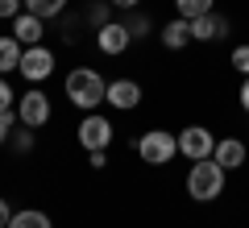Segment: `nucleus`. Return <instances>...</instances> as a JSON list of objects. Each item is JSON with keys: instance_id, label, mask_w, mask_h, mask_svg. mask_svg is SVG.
I'll return each mask as SVG.
<instances>
[{"instance_id": "obj_1", "label": "nucleus", "mask_w": 249, "mask_h": 228, "mask_svg": "<svg viewBox=\"0 0 249 228\" xmlns=\"http://www.w3.org/2000/svg\"><path fill=\"white\" fill-rule=\"evenodd\" d=\"M67 100H71L75 108H83V112H96V108L108 100L104 75L91 70V67H75L71 75H67Z\"/></svg>"}, {"instance_id": "obj_2", "label": "nucleus", "mask_w": 249, "mask_h": 228, "mask_svg": "<svg viewBox=\"0 0 249 228\" xmlns=\"http://www.w3.org/2000/svg\"><path fill=\"white\" fill-rule=\"evenodd\" d=\"M224 178H229V170H224L216 158L191 162V170H187V195H191L196 203H212V199L224 195Z\"/></svg>"}, {"instance_id": "obj_3", "label": "nucleus", "mask_w": 249, "mask_h": 228, "mask_svg": "<svg viewBox=\"0 0 249 228\" xmlns=\"http://www.w3.org/2000/svg\"><path fill=\"white\" fill-rule=\"evenodd\" d=\"M133 149L142 154L145 166H166V162H175V154H178V133L150 129V133H142V137L133 141Z\"/></svg>"}, {"instance_id": "obj_4", "label": "nucleus", "mask_w": 249, "mask_h": 228, "mask_svg": "<svg viewBox=\"0 0 249 228\" xmlns=\"http://www.w3.org/2000/svg\"><path fill=\"white\" fill-rule=\"evenodd\" d=\"M112 133H116V129H112L108 116L88 112V116L79 121V129H75V137H79V145L91 154V149H108V145H112Z\"/></svg>"}, {"instance_id": "obj_5", "label": "nucleus", "mask_w": 249, "mask_h": 228, "mask_svg": "<svg viewBox=\"0 0 249 228\" xmlns=\"http://www.w3.org/2000/svg\"><path fill=\"white\" fill-rule=\"evenodd\" d=\"M212 149H216V137H212V129H204V124H187V129L178 133V154H183L187 162L212 158Z\"/></svg>"}, {"instance_id": "obj_6", "label": "nucleus", "mask_w": 249, "mask_h": 228, "mask_svg": "<svg viewBox=\"0 0 249 228\" xmlns=\"http://www.w3.org/2000/svg\"><path fill=\"white\" fill-rule=\"evenodd\" d=\"M17 116H21V124H25V129H42V124L54 116L50 96H46V91H37V88L25 91V96L17 100Z\"/></svg>"}, {"instance_id": "obj_7", "label": "nucleus", "mask_w": 249, "mask_h": 228, "mask_svg": "<svg viewBox=\"0 0 249 228\" xmlns=\"http://www.w3.org/2000/svg\"><path fill=\"white\" fill-rule=\"evenodd\" d=\"M21 75H25L29 83H42L54 75V50H46V46H25V54H21Z\"/></svg>"}, {"instance_id": "obj_8", "label": "nucleus", "mask_w": 249, "mask_h": 228, "mask_svg": "<svg viewBox=\"0 0 249 228\" xmlns=\"http://www.w3.org/2000/svg\"><path fill=\"white\" fill-rule=\"evenodd\" d=\"M129 42H133V34H129L124 21H104V25L96 29V46H100V54H108V58L124 54V50H129Z\"/></svg>"}, {"instance_id": "obj_9", "label": "nucleus", "mask_w": 249, "mask_h": 228, "mask_svg": "<svg viewBox=\"0 0 249 228\" xmlns=\"http://www.w3.org/2000/svg\"><path fill=\"white\" fill-rule=\"evenodd\" d=\"M108 104H112L116 112H133V108L142 104V83L137 79H112L108 83Z\"/></svg>"}, {"instance_id": "obj_10", "label": "nucleus", "mask_w": 249, "mask_h": 228, "mask_svg": "<svg viewBox=\"0 0 249 228\" xmlns=\"http://www.w3.org/2000/svg\"><path fill=\"white\" fill-rule=\"evenodd\" d=\"M212 158L220 162L224 170H241V166H245V158H249V149H245V141H241V137H220V141H216V149H212Z\"/></svg>"}, {"instance_id": "obj_11", "label": "nucleus", "mask_w": 249, "mask_h": 228, "mask_svg": "<svg viewBox=\"0 0 249 228\" xmlns=\"http://www.w3.org/2000/svg\"><path fill=\"white\" fill-rule=\"evenodd\" d=\"M224 34H229V21H224V17H220L216 9L191 21V37H196V42H220Z\"/></svg>"}, {"instance_id": "obj_12", "label": "nucleus", "mask_w": 249, "mask_h": 228, "mask_svg": "<svg viewBox=\"0 0 249 228\" xmlns=\"http://www.w3.org/2000/svg\"><path fill=\"white\" fill-rule=\"evenodd\" d=\"M46 21L42 17H34V13H17L13 17V37H17L21 46H42V34H46Z\"/></svg>"}, {"instance_id": "obj_13", "label": "nucleus", "mask_w": 249, "mask_h": 228, "mask_svg": "<svg viewBox=\"0 0 249 228\" xmlns=\"http://www.w3.org/2000/svg\"><path fill=\"white\" fill-rule=\"evenodd\" d=\"M196 37H191V21L187 17H175V21H166L162 25V46L166 50H183V46H191Z\"/></svg>"}, {"instance_id": "obj_14", "label": "nucleus", "mask_w": 249, "mask_h": 228, "mask_svg": "<svg viewBox=\"0 0 249 228\" xmlns=\"http://www.w3.org/2000/svg\"><path fill=\"white\" fill-rule=\"evenodd\" d=\"M21 54H25V46H21L13 34L0 37V75H9V70H21Z\"/></svg>"}, {"instance_id": "obj_15", "label": "nucleus", "mask_w": 249, "mask_h": 228, "mask_svg": "<svg viewBox=\"0 0 249 228\" xmlns=\"http://www.w3.org/2000/svg\"><path fill=\"white\" fill-rule=\"evenodd\" d=\"M9 228H54V224H50V216H46V211H37V208H25V211H13Z\"/></svg>"}, {"instance_id": "obj_16", "label": "nucleus", "mask_w": 249, "mask_h": 228, "mask_svg": "<svg viewBox=\"0 0 249 228\" xmlns=\"http://www.w3.org/2000/svg\"><path fill=\"white\" fill-rule=\"evenodd\" d=\"M62 9H67V0H25V13H34V17H42V21L58 17Z\"/></svg>"}, {"instance_id": "obj_17", "label": "nucleus", "mask_w": 249, "mask_h": 228, "mask_svg": "<svg viewBox=\"0 0 249 228\" xmlns=\"http://www.w3.org/2000/svg\"><path fill=\"white\" fill-rule=\"evenodd\" d=\"M175 9H178V17L196 21V17H204V13L216 9V0H175Z\"/></svg>"}, {"instance_id": "obj_18", "label": "nucleus", "mask_w": 249, "mask_h": 228, "mask_svg": "<svg viewBox=\"0 0 249 228\" xmlns=\"http://www.w3.org/2000/svg\"><path fill=\"white\" fill-rule=\"evenodd\" d=\"M124 25H129V34H133V37H145V34H150V17H145V13H142V17L133 13V17L124 21Z\"/></svg>"}, {"instance_id": "obj_19", "label": "nucleus", "mask_w": 249, "mask_h": 228, "mask_svg": "<svg viewBox=\"0 0 249 228\" xmlns=\"http://www.w3.org/2000/svg\"><path fill=\"white\" fill-rule=\"evenodd\" d=\"M232 67H237L241 79L249 75V46H237V50H232Z\"/></svg>"}, {"instance_id": "obj_20", "label": "nucleus", "mask_w": 249, "mask_h": 228, "mask_svg": "<svg viewBox=\"0 0 249 228\" xmlns=\"http://www.w3.org/2000/svg\"><path fill=\"white\" fill-rule=\"evenodd\" d=\"M13 100H17V96H13L9 79H4V75H0V112H9V108H13Z\"/></svg>"}, {"instance_id": "obj_21", "label": "nucleus", "mask_w": 249, "mask_h": 228, "mask_svg": "<svg viewBox=\"0 0 249 228\" xmlns=\"http://www.w3.org/2000/svg\"><path fill=\"white\" fill-rule=\"evenodd\" d=\"M25 9V0H0V17L9 21V17H17V13Z\"/></svg>"}, {"instance_id": "obj_22", "label": "nucleus", "mask_w": 249, "mask_h": 228, "mask_svg": "<svg viewBox=\"0 0 249 228\" xmlns=\"http://www.w3.org/2000/svg\"><path fill=\"white\" fill-rule=\"evenodd\" d=\"M9 137H13V108H9V112H0V145H4Z\"/></svg>"}, {"instance_id": "obj_23", "label": "nucleus", "mask_w": 249, "mask_h": 228, "mask_svg": "<svg viewBox=\"0 0 249 228\" xmlns=\"http://www.w3.org/2000/svg\"><path fill=\"white\" fill-rule=\"evenodd\" d=\"M88 166L91 170H104L108 166V149H91V154H88Z\"/></svg>"}, {"instance_id": "obj_24", "label": "nucleus", "mask_w": 249, "mask_h": 228, "mask_svg": "<svg viewBox=\"0 0 249 228\" xmlns=\"http://www.w3.org/2000/svg\"><path fill=\"white\" fill-rule=\"evenodd\" d=\"M9 220H13V208H9V199L0 195V228H9Z\"/></svg>"}, {"instance_id": "obj_25", "label": "nucleus", "mask_w": 249, "mask_h": 228, "mask_svg": "<svg viewBox=\"0 0 249 228\" xmlns=\"http://www.w3.org/2000/svg\"><path fill=\"white\" fill-rule=\"evenodd\" d=\"M108 4H112V9H124V13H133L137 4H142V0H108Z\"/></svg>"}, {"instance_id": "obj_26", "label": "nucleus", "mask_w": 249, "mask_h": 228, "mask_svg": "<svg viewBox=\"0 0 249 228\" xmlns=\"http://www.w3.org/2000/svg\"><path fill=\"white\" fill-rule=\"evenodd\" d=\"M241 108H245V112H249V75H245V79H241Z\"/></svg>"}]
</instances>
